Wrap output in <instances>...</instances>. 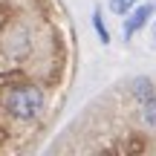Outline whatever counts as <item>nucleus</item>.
<instances>
[{
  "label": "nucleus",
  "instance_id": "f257e3e1",
  "mask_svg": "<svg viewBox=\"0 0 156 156\" xmlns=\"http://www.w3.org/2000/svg\"><path fill=\"white\" fill-rule=\"evenodd\" d=\"M6 107H9V113L15 119H23V122H29V119L41 116V110H44V93H41L38 87H32V84H23V87H15L9 93V101H6Z\"/></svg>",
  "mask_w": 156,
  "mask_h": 156
},
{
  "label": "nucleus",
  "instance_id": "f03ea898",
  "mask_svg": "<svg viewBox=\"0 0 156 156\" xmlns=\"http://www.w3.org/2000/svg\"><path fill=\"white\" fill-rule=\"evenodd\" d=\"M153 12H156V6H153V3H145V6H139L136 12H130V17L124 20V38H133V35L139 32V29L145 26L147 20H151Z\"/></svg>",
  "mask_w": 156,
  "mask_h": 156
},
{
  "label": "nucleus",
  "instance_id": "7ed1b4c3",
  "mask_svg": "<svg viewBox=\"0 0 156 156\" xmlns=\"http://www.w3.org/2000/svg\"><path fill=\"white\" fill-rule=\"evenodd\" d=\"M142 122L156 130V98H153V95L145 101V107H142Z\"/></svg>",
  "mask_w": 156,
  "mask_h": 156
},
{
  "label": "nucleus",
  "instance_id": "20e7f679",
  "mask_svg": "<svg viewBox=\"0 0 156 156\" xmlns=\"http://www.w3.org/2000/svg\"><path fill=\"white\" fill-rule=\"evenodd\" d=\"M136 3H139V0H110V12H116V15H127Z\"/></svg>",
  "mask_w": 156,
  "mask_h": 156
},
{
  "label": "nucleus",
  "instance_id": "39448f33",
  "mask_svg": "<svg viewBox=\"0 0 156 156\" xmlns=\"http://www.w3.org/2000/svg\"><path fill=\"white\" fill-rule=\"evenodd\" d=\"M93 23H95V29H98V38H101V41H104V44H107V41H110V32H107V29L101 26V20H98V12H95V15H93Z\"/></svg>",
  "mask_w": 156,
  "mask_h": 156
},
{
  "label": "nucleus",
  "instance_id": "423d86ee",
  "mask_svg": "<svg viewBox=\"0 0 156 156\" xmlns=\"http://www.w3.org/2000/svg\"><path fill=\"white\" fill-rule=\"evenodd\" d=\"M153 41H156V23H153Z\"/></svg>",
  "mask_w": 156,
  "mask_h": 156
}]
</instances>
